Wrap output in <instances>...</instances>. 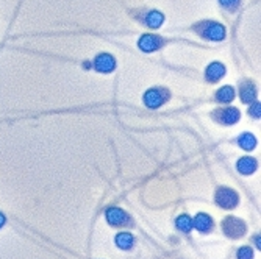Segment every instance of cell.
<instances>
[{"mask_svg": "<svg viewBox=\"0 0 261 259\" xmlns=\"http://www.w3.org/2000/svg\"><path fill=\"white\" fill-rule=\"evenodd\" d=\"M222 229L231 239H240L246 233V223L238 217H227L222 222Z\"/></svg>", "mask_w": 261, "mask_h": 259, "instance_id": "1", "label": "cell"}, {"mask_svg": "<svg viewBox=\"0 0 261 259\" xmlns=\"http://www.w3.org/2000/svg\"><path fill=\"white\" fill-rule=\"evenodd\" d=\"M169 99V91L164 88H153L144 94V103L149 108H158Z\"/></svg>", "mask_w": 261, "mask_h": 259, "instance_id": "2", "label": "cell"}, {"mask_svg": "<svg viewBox=\"0 0 261 259\" xmlns=\"http://www.w3.org/2000/svg\"><path fill=\"white\" fill-rule=\"evenodd\" d=\"M216 202L224 209H233L240 202V195L228 187H221L216 192Z\"/></svg>", "mask_w": 261, "mask_h": 259, "instance_id": "3", "label": "cell"}, {"mask_svg": "<svg viewBox=\"0 0 261 259\" xmlns=\"http://www.w3.org/2000/svg\"><path fill=\"white\" fill-rule=\"evenodd\" d=\"M200 35L210 41H222L225 38V28L218 22H205L202 23Z\"/></svg>", "mask_w": 261, "mask_h": 259, "instance_id": "4", "label": "cell"}, {"mask_svg": "<svg viewBox=\"0 0 261 259\" xmlns=\"http://www.w3.org/2000/svg\"><path fill=\"white\" fill-rule=\"evenodd\" d=\"M216 114H215V119L218 121V122H221L222 125H233V124H236L240 121V117H241V112H240V109L238 108H233V106H230V108H224V109H218V111H215Z\"/></svg>", "mask_w": 261, "mask_h": 259, "instance_id": "5", "label": "cell"}, {"mask_svg": "<svg viewBox=\"0 0 261 259\" xmlns=\"http://www.w3.org/2000/svg\"><path fill=\"white\" fill-rule=\"evenodd\" d=\"M107 222L111 226H128L127 223H130V219L127 216V213H124L119 208H111L107 211Z\"/></svg>", "mask_w": 261, "mask_h": 259, "instance_id": "6", "label": "cell"}, {"mask_svg": "<svg viewBox=\"0 0 261 259\" xmlns=\"http://www.w3.org/2000/svg\"><path fill=\"white\" fill-rule=\"evenodd\" d=\"M94 69L102 74H110L116 69V60L110 53H100L94 60Z\"/></svg>", "mask_w": 261, "mask_h": 259, "instance_id": "7", "label": "cell"}, {"mask_svg": "<svg viewBox=\"0 0 261 259\" xmlns=\"http://www.w3.org/2000/svg\"><path fill=\"white\" fill-rule=\"evenodd\" d=\"M138 45H139L141 50H144V52L149 53V52H155V50L160 49V47L163 45V39L158 38V36H153V35H144L139 39Z\"/></svg>", "mask_w": 261, "mask_h": 259, "instance_id": "8", "label": "cell"}, {"mask_svg": "<svg viewBox=\"0 0 261 259\" xmlns=\"http://www.w3.org/2000/svg\"><path fill=\"white\" fill-rule=\"evenodd\" d=\"M225 75V66L221 64V63H211L208 67H206V72H205V77L210 83H216L219 81L222 77Z\"/></svg>", "mask_w": 261, "mask_h": 259, "instance_id": "9", "label": "cell"}, {"mask_svg": "<svg viewBox=\"0 0 261 259\" xmlns=\"http://www.w3.org/2000/svg\"><path fill=\"white\" fill-rule=\"evenodd\" d=\"M193 226L197 228L200 233H210L213 229V219L208 214H197L193 220Z\"/></svg>", "mask_w": 261, "mask_h": 259, "instance_id": "10", "label": "cell"}, {"mask_svg": "<svg viewBox=\"0 0 261 259\" xmlns=\"http://www.w3.org/2000/svg\"><path fill=\"white\" fill-rule=\"evenodd\" d=\"M258 167L256 164V159L250 158V156H246V158H241L238 161V170L243 174V175H252Z\"/></svg>", "mask_w": 261, "mask_h": 259, "instance_id": "11", "label": "cell"}, {"mask_svg": "<svg viewBox=\"0 0 261 259\" xmlns=\"http://www.w3.org/2000/svg\"><path fill=\"white\" fill-rule=\"evenodd\" d=\"M241 100L244 103H253L256 100V89H255V84L253 83L246 81L241 86Z\"/></svg>", "mask_w": 261, "mask_h": 259, "instance_id": "12", "label": "cell"}, {"mask_svg": "<svg viewBox=\"0 0 261 259\" xmlns=\"http://www.w3.org/2000/svg\"><path fill=\"white\" fill-rule=\"evenodd\" d=\"M216 99H218V102H221V103H230V102L234 99V91H233V88H231V86H224V88H221V89L218 91V94H216Z\"/></svg>", "mask_w": 261, "mask_h": 259, "instance_id": "13", "label": "cell"}, {"mask_svg": "<svg viewBox=\"0 0 261 259\" xmlns=\"http://www.w3.org/2000/svg\"><path fill=\"white\" fill-rule=\"evenodd\" d=\"M238 144H240L244 150L250 152V150H253V149L256 147V139H255V136H253L252 133H244V134L240 136Z\"/></svg>", "mask_w": 261, "mask_h": 259, "instance_id": "14", "label": "cell"}, {"mask_svg": "<svg viewBox=\"0 0 261 259\" xmlns=\"http://www.w3.org/2000/svg\"><path fill=\"white\" fill-rule=\"evenodd\" d=\"M116 245L122 250H130L133 247V236L128 233H121L116 236Z\"/></svg>", "mask_w": 261, "mask_h": 259, "instance_id": "15", "label": "cell"}, {"mask_svg": "<svg viewBox=\"0 0 261 259\" xmlns=\"http://www.w3.org/2000/svg\"><path fill=\"white\" fill-rule=\"evenodd\" d=\"M164 22V16L160 11H150L146 17V23L150 28H158L161 27V23Z\"/></svg>", "mask_w": 261, "mask_h": 259, "instance_id": "16", "label": "cell"}, {"mask_svg": "<svg viewBox=\"0 0 261 259\" xmlns=\"http://www.w3.org/2000/svg\"><path fill=\"white\" fill-rule=\"evenodd\" d=\"M175 223H177V228L183 233H189L193 229V220L189 216H180Z\"/></svg>", "mask_w": 261, "mask_h": 259, "instance_id": "17", "label": "cell"}, {"mask_svg": "<svg viewBox=\"0 0 261 259\" xmlns=\"http://www.w3.org/2000/svg\"><path fill=\"white\" fill-rule=\"evenodd\" d=\"M219 2L225 10H230V11H233L240 7V0H219Z\"/></svg>", "mask_w": 261, "mask_h": 259, "instance_id": "18", "label": "cell"}, {"mask_svg": "<svg viewBox=\"0 0 261 259\" xmlns=\"http://www.w3.org/2000/svg\"><path fill=\"white\" fill-rule=\"evenodd\" d=\"M238 259H253V251L249 247H243L238 251Z\"/></svg>", "mask_w": 261, "mask_h": 259, "instance_id": "19", "label": "cell"}, {"mask_svg": "<svg viewBox=\"0 0 261 259\" xmlns=\"http://www.w3.org/2000/svg\"><path fill=\"white\" fill-rule=\"evenodd\" d=\"M259 109H261V105H259V102H256L255 106H252L249 112H250V116H253V117H259Z\"/></svg>", "mask_w": 261, "mask_h": 259, "instance_id": "20", "label": "cell"}, {"mask_svg": "<svg viewBox=\"0 0 261 259\" xmlns=\"http://www.w3.org/2000/svg\"><path fill=\"white\" fill-rule=\"evenodd\" d=\"M5 225V217L2 216V214H0V228H2Z\"/></svg>", "mask_w": 261, "mask_h": 259, "instance_id": "21", "label": "cell"}]
</instances>
